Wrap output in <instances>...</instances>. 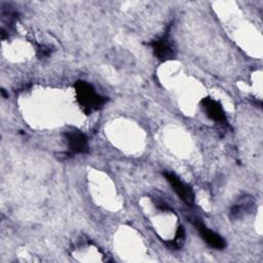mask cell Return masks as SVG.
Listing matches in <instances>:
<instances>
[{"instance_id":"cell-1","label":"cell","mask_w":263,"mask_h":263,"mask_svg":"<svg viewBox=\"0 0 263 263\" xmlns=\"http://www.w3.org/2000/svg\"><path fill=\"white\" fill-rule=\"evenodd\" d=\"M76 100L85 114L100 109L107 101L106 98L98 95L91 84L79 80L74 85Z\"/></svg>"},{"instance_id":"cell-4","label":"cell","mask_w":263,"mask_h":263,"mask_svg":"<svg viewBox=\"0 0 263 263\" xmlns=\"http://www.w3.org/2000/svg\"><path fill=\"white\" fill-rule=\"evenodd\" d=\"M66 141L69 150L74 153H86L88 151L87 137L80 130H70L66 133Z\"/></svg>"},{"instance_id":"cell-8","label":"cell","mask_w":263,"mask_h":263,"mask_svg":"<svg viewBox=\"0 0 263 263\" xmlns=\"http://www.w3.org/2000/svg\"><path fill=\"white\" fill-rule=\"evenodd\" d=\"M185 240V231H184V228L182 226H180L176 232V235H175V238L174 240L172 241H168V247L172 248V249H180L183 245Z\"/></svg>"},{"instance_id":"cell-3","label":"cell","mask_w":263,"mask_h":263,"mask_svg":"<svg viewBox=\"0 0 263 263\" xmlns=\"http://www.w3.org/2000/svg\"><path fill=\"white\" fill-rule=\"evenodd\" d=\"M152 49L155 57L161 62L173 60L176 57V49L167 36H163L157 40H154L152 42Z\"/></svg>"},{"instance_id":"cell-5","label":"cell","mask_w":263,"mask_h":263,"mask_svg":"<svg viewBox=\"0 0 263 263\" xmlns=\"http://www.w3.org/2000/svg\"><path fill=\"white\" fill-rule=\"evenodd\" d=\"M193 223L196 226L201 238L210 247H212L214 249H217V250H222L226 247V242H225L224 238L222 236H220L219 234H217L216 232L209 229L206 226H204L201 221L196 219V220H193Z\"/></svg>"},{"instance_id":"cell-9","label":"cell","mask_w":263,"mask_h":263,"mask_svg":"<svg viewBox=\"0 0 263 263\" xmlns=\"http://www.w3.org/2000/svg\"><path fill=\"white\" fill-rule=\"evenodd\" d=\"M37 53H38V55L41 58H44V57H47V55H49L50 54V50H49V48L47 47V46H45V45H38V47H37Z\"/></svg>"},{"instance_id":"cell-7","label":"cell","mask_w":263,"mask_h":263,"mask_svg":"<svg viewBox=\"0 0 263 263\" xmlns=\"http://www.w3.org/2000/svg\"><path fill=\"white\" fill-rule=\"evenodd\" d=\"M254 206H255V201H254L253 197L249 196V195H245V196L240 197L239 200L231 206L230 212H229V217L232 220L240 219L246 214L252 212Z\"/></svg>"},{"instance_id":"cell-10","label":"cell","mask_w":263,"mask_h":263,"mask_svg":"<svg viewBox=\"0 0 263 263\" xmlns=\"http://www.w3.org/2000/svg\"><path fill=\"white\" fill-rule=\"evenodd\" d=\"M155 206H156L157 209H159L160 211H164V212L172 211V209L170 208V205H168L166 202H163V201H157V202H155Z\"/></svg>"},{"instance_id":"cell-2","label":"cell","mask_w":263,"mask_h":263,"mask_svg":"<svg viewBox=\"0 0 263 263\" xmlns=\"http://www.w3.org/2000/svg\"><path fill=\"white\" fill-rule=\"evenodd\" d=\"M164 177L166 178L167 182L171 184V186L174 188L175 192L178 194V196L188 205L194 204V193L192 188L182 182L174 173L171 172H164Z\"/></svg>"},{"instance_id":"cell-6","label":"cell","mask_w":263,"mask_h":263,"mask_svg":"<svg viewBox=\"0 0 263 263\" xmlns=\"http://www.w3.org/2000/svg\"><path fill=\"white\" fill-rule=\"evenodd\" d=\"M201 106L204 110L205 114L209 118L212 120L218 122V123H225L226 122V115L222 108V105L211 98H203L201 100Z\"/></svg>"}]
</instances>
